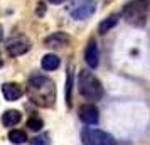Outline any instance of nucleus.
<instances>
[{"instance_id":"9d476101","label":"nucleus","mask_w":150,"mask_h":145,"mask_svg":"<svg viewBox=\"0 0 150 145\" xmlns=\"http://www.w3.org/2000/svg\"><path fill=\"white\" fill-rule=\"evenodd\" d=\"M29 49H30L29 42H27V41H24V39H19V41L10 42V44H8V47H7V51H8V54H10V56L17 57V56L25 54Z\"/></svg>"},{"instance_id":"f3484780","label":"nucleus","mask_w":150,"mask_h":145,"mask_svg":"<svg viewBox=\"0 0 150 145\" xmlns=\"http://www.w3.org/2000/svg\"><path fill=\"white\" fill-rule=\"evenodd\" d=\"M32 145H49L51 140H49V135L47 133H42V135H35L32 140H30Z\"/></svg>"},{"instance_id":"f257e3e1","label":"nucleus","mask_w":150,"mask_h":145,"mask_svg":"<svg viewBox=\"0 0 150 145\" xmlns=\"http://www.w3.org/2000/svg\"><path fill=\"white\" fill-rule=\"evenodd\" d=\"M27 96L34 105L41 108H51L56 103L54 81L47 76H32L27 83Z\"/></svg>"},{"instance_id":"f8f14e48","label":"nucleus","mask_w":150,"mask_h":145,"mask_svg":"<svg viewBox=\"0 0 150 145\" xmlns=\"http://www.w3.org/2000/svg\"><path fill=\"white\" fill-rule=\"evenodd\" d=\"M59 64H61V61L56 54H46L41 61L42 69H46V71H54V69L59 68Z\"/></svg>"},{"instance_id":"4468645a","label":"nucleus","mask_w":150,"mask_h":145,"mask_svg":"<svg viewBox=\"0 0 150 145\" xmlns=\"http://www.w3.org/2000/svg\"><path fill=\"white\" fill-rule=\"evenodd\" d=\"M8 140H10L12 144L19 145V144H24V142L27 140V135H25L22 130H12L10 133H8Z\"/></svg>"},{"instance_id":"aec40b11","label":"nucleus","mask_w":150,"mask_h":145,"mask_svg":"<svg viewBox=\"0 0 150 145\" xmlns=\"http://www.w3.org/2000/svg\"><path fill=\"white\" fill-rule=\"evenodd\" d=\"M2 64H4V62H2V57H0V68H2Z\"/></svg>"},{"instance_id":"6ab92c4d","label":"nucleus","mask_w":150,"mask_h":145,"mask_svg":"<svg viewBox=\"0 0 150 145\" xmlns=\"http://www.w3.org/2000/svg\"><path fill=\"white\" fill-rule=\"evenodd\" d=\"M49 2H52V4H62L64 0H49Z\"/></svg>"},{"instance_id":"9b49d317","label":"nucleus","mask_w":150,"mask_h":145,"mask_svg":"<svg viewBox=\"0 0 150 145\" xmlns=\"http://www.w3.org/2000/svg\"><path fill=\"white\" fill-rule=\"evenodd\" d=\"M21 118L22 115L17 110H7L2 115V123H4V127H14L21 122Z\"/></svg>"},{"instance_id":"2eb2a0df","label":"nucleus","mask_w":150,"mask_h":145,"mask_svg":"<svg viewBox=\"0 0 150 145\" xmlns=\"http://www.w3.org/2000/svg\"><path fill=\"white\" fill-rule=\"evenodd\" d=\"M73 69H69L68 79H66V103L68 106H71V90H73Z\"/></svg>"},{"instance_id":"423d86ee","label":"nucleus","mask_w":150,"mask_h":145,"mask_svg":"<svg viewBox=\"0 0 150 145\" xmlns=\"http://www.w3.org/2000/svg\"><path fill=\"white\" fill-rule=\"evenodd\" d=\"M79 118L86 125H96L98 120H100V113H98V108H96L93 103H86L79 108Z\"/></svg>"},{"instance_id":"6e6552de","label":"nucleus","mask_w":150,"mask_h":145,"mask_svg":"<svg viewBox=\"0 0 150 145\" xmlns=\"http://www.w3.org/2000/svg\"><path fill=\"white\" fill-rule=\"evenodd\" d=\"M69 42V35L66 32H54V34L47 35L46 39H44V44L47 46V47H64L66 44Z\"/></svg>"},{"instance_id":"ddd939ff","label":"nucleus","mask_w":150,"mask_h":145,"mask_svg":"<svg viewBox=\"0 0 150 145\" xmlns=\"http://www.w3.org/2000/svg\"><path fill=\"white\" fill-rule=\"evenodd\" d=\"M118 21H120V15L118 14H113V15H110L108 19H105V21L98 25V30L101 32V34H105V32H108L111 27H115L116 24H118Z\"/></svg>"},{"instance_id":"1a4fd4ad","label":"nucleus","mask_w":150,"mask_h":145,"mask_svg":"<svg viewBox=\"0 0 150 145\" xmlns=\"http://www.w3.org/2000/svg\"><path fill=\"white\" fill-rule=\"evenodd\" d=\"M2 93H4L5 100L15 101V100H19L24 95V90L21 88V84H17V83H5L2 86Z\"/></svg>"},{"instance_id":"a211bd4d","label":"nucleus","mask_w":150,"mask_h":145,"mask_svg":"<svg viewBox=\"0 0 150 145\" xmlns=\"http://www.w3.org/2000/svg\"><path fill=\"white\" fill-rule=\"evenodd\" d=\"M2 39H4V27L0 25V41H2Z\"/></svg>"},{"instance_id":"7ed1b4c3","label":"nucleus","mask_w":150,"mask_h":145,"mask_svg":"<svg viewBox=\"0 0 150 145\" xmlns=\"http://www.w3.org/2000/svg\"><path fill=\"white\" fill-rule=\"evenodd\" d=\"M147 14H149V4L147 0H133V2H128L122 10L123 19L132 24V25H137L140 27L147 22Z\"/></svg>"},{"instance_id":"0eeeda50","label":"nucleus","mask_w":150,"mask_h":145,"mask_svg":"<svg viewBox=\"0 0 150 145\" xmlns=\"http://www.w3.org/2000/svg\"><path fill=\"white\" fill-rule=\"evenodd\" d=\"M84 61H86V64H88L89 68H93V69L100 64V49H98L95 41L88 42L86 51H84Z\"/></svg>"},{"instance_id":"20e7f679","label":"nucleus","mask_w":150,"mask_h":145,"mask_svg":"<svg viewBox=\"0 0 150 145\" xmlns=\"http://www.w3.org/2000/svg\"><path fill=\"white\" fill-rule=\"evenodd\" d=\"M83 145H116L115 138L110 133L98 128H84L81 133Z\"/></svg>"},{"instance_id":"dca6fc26","label":"nucleus","mask_w":150,"mask_h":145,"mask_svg":"<svg viewBox=\"0 0 150 145\" xmlns=\"http://www.w3.org/2000/svg\"><path fill=\"white\" fill-rule=\"evenodd\" d=\"M42 125H44V123H42V120H41V118H37V117H30L27 120V127L32 132H39L42 128Z\"/></svg>"},{"instance_id":"f03ea898","label":"nucleus","mask_w":150,"mask_h":145,"mask_svg":"<svg viewBox=\"0 0 150 145\" xmlns=\"http://www.w3.org/2000/svg\"><path fill=\"white\" fill-rule=\"evenodd\" d=\"M78 84H79V93L86 100H91V101L101 100L103 86L100 83V79L93 73H89L88 69H83L81 73H79V81H78Z\"/></svg>"},{"instance_id":"39448f33","label":"nucleus","mask_w":150,"mask_h":145,"mask_svg":"<svg viewBox=\"0 0 150 145\" xmlns=\"http://www.w3.org/2000/svg\"><path fill=\"white\" fill-rule=\"evenodd\" d=\"M95 10H96L95 0H83L81 4L71 12V15L76 21H84V19H88V17H91V15L95 14Z\"/></svg>"}]
</instances>
